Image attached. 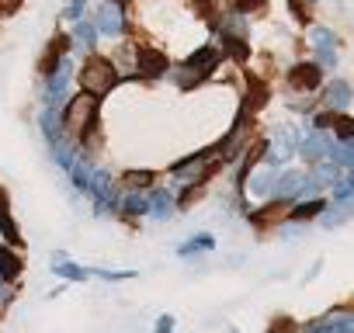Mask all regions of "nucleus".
Wrapping results in <instances>:
<instances>
[{"label":"nucleus","instance_id":"31","mask_svg":"<svg viewBox=\"0 0 354 333\" xmlns=\"http://www.w3.org/2000/svg\"><path fill=\"white\" fill-rule=\"evenodd\" d=\"M80 11H84V0H73V4H70V11H66V15H70V18H77Z\"/></svg>","mask_w":354,"mask_h":333},{"label":"nucleus","instance_id":"25","mask_svg":"<svg viewBox=\"0 0 354 333\" xmlns=\"http://www.w3.org/2000/svg\"><path fill=\"white\" fill-rule=\"evenodd\" d=\"M129 184L146 188V184H153V174H149V171H132V174H129Z\"/></svg>","mask_w":354,"mask_h":333},{"label":"nucleus","instance_id":"16","mask_svg":"<svg viewBox=\"0 0 354 333\" xmlns=\"http://www.w3.org/2000/svg\"><path fill=\"white\" fill-rule=\"evenodd\" d=\"M347 101H351V87H347V84H337V87H330V108L344 111V108H347Z\"/></svg>","mask_w":354,"mask_h":333},{"label":"nucleus","instance_id":"23","mask_svg":"<svg viewBox=\"0 0 354 333\" xmlns=\"http://www.w3.org/2000/svg\"><path fill=\"white\" fill-rule=\"evenodd\" d=\"M209 247H212V236H198V240L185 243V247H181V254H198V250H209Z\"/></svg>","mask_w":354,"mask_h":333},{"label":"nucleus","instance_id":"17","mask_svg":"<svg viewBox=\"0 0 354 333\" xmlns=\"http://www.w3.org/2000/svg\"><path fill=\"white\" fill-rule=\"evenodd\" d=\"M326 156H330V163H333V166H351V142H340L337 149L330 146V153H326Z\"/></svg>","mask_w":354,"mask_h":333},{"label":"nucleus","instance_id":"20","mask_svg":"<svg viewBox=\"0 0 354 333\" xmlns=\"http://www.w3.org/2000/svg\"><path fill=\"white\" fill-rule=\"evenodd\" d=\"M73 35H77V46H84V49H94V25H77L73 28Z\"/></svg>","mask_w":354,"mask_h":333},{"label":"nucleus","instance_id":"11","mask_svg":"<svg viewBox=\"0 0 354 333\" xmlns=\"http://www.w3.org/2000/svg\"><path fill=\"white\" fill-rule=\"evenodd\" d=\"M18 274H21V260H18V254L0 250V278H4V281H15Z\"/></svg>","mask_w":354,"mask_h":333},{"label":"nucleus","instance_id":"30","mask_svg":"<svg viewBox=\"0 0 354 333\" xmlns=\"http://www.w3.org/2000/svg\"><path fill=\"white\" fill-rule=\"evenodd\" d=\"M337 198H340V202H347V198H351V181H344V184H340V191H337Z\"/></svg>","mask_w":354,"mask_h":333},{"label":"nucleus","instance_id":"15","mask_svg":"<svg viewBox=\"0 0 354 333\" xmlns=\"http://www.w3.org/2000/svg\"><path fill=\"white\" fill-rule=\"evenodd\" d=\"M323 209H326V202H319V198H316V202H306V205H299V209L292 212V222H302V219H313V216H319Z\"/></svg>","mask_w":354,"mask_h":333},{"label":"nucleus","instance_id":"29","mask_svg":"<svg viewBox=\"0 0 354 333\" xmlns=\"http://www.w3.org/2000/svg\"><path fill=\"white\" fill-rule=\"evenodd\" d=\"M288 330H295V323H288V319H278V323L271 326V333H288Z\"/></svg>","mask_w":354,"mask_h":333},{"label":"nucleus","instance_id":"2","mask_svg":"<svg viewBox=\"0 0 354 333\" xmlns=\"http://www.w3.org/2000/svg\"><path fill=\"white\" fill-rule=\"evenodd\" d=\"M94 108H97V97H91V94H80V97H73L70 101V108H66V125L73 129V132H87L91 125H94Z\"/></svg>","mask_w":354,"mask_h":333},{"label":"nucleus","instance_id":"14","mask_svg":"<svg viewBox=\"0 0 354 333\" xmlns=\"http://www.w3.org/2000/svg\"><path fill=\"white\" fill-rule=\"evenodd\" d=\"M274 184H278V171H274V166H271V171H264L261 178H254V181H250L254 195H268V191H271Z\"/></svg>","mask_w":354,"mask_h":333},{"label":"nucleus","instance_id":"7","mask_svg":"<svg viewBox=\"0 0 354 333\" xmlns=\"http://www.w3.org/2000/svg\"><path fill=\"white\" fill-rule=\"evenodd\" d=\"M302 191H316V188H313L302 174H295V171H292V174H281L278 184H274V195H278V198H295V195H302Z\"/></svg>","mask_w":354,"mask_h":333},{"label":"nucleus","instance_id":"24","mask_svg":"<svg viewBox=\"0 0 354 333\" xmlns=\"http://www.w3.org/2000/svg\"><path fill=\"white\" fill-rule=\"evenodd\" d=\"M268 0H236V11L240 15H254V11H264Z\"/></svg>","mask_w":354,"mask_h":333},{"label":"nucleus","instance_id":"3","mask_svg":"<svg viewBox=\"0 0 354 333\" xmlns=\"http://www.w3.org/2000/svg\"><path fill=\"white\" fill-rule=\"evenodd\" d=\"M216 63H219V53H216V49H198V53L188 59V66H185L188 73L181 77V84H185V87H192L195 80L209 77V73L216 70Z\"/></svg>","mask_w":354,"mask_h":333},{"label":"nucleus","instance_id":"9","mask_svg":"<svg viewBox=\"0 0 354 333\" xmlns=\"http://www.w3.org/2000/svg\"><path fill=\"white\" fill-rule=\"evenodd\" d=\"M163 70H167V56L163 53H153L149 49V53L139 56V77H160Z\"/></svg>","mask_w":354,"mask_h":333},{"label":"nucleus","instance_id":"22","mask_svg":"<svg viewBox=\"0 0 354 333\" xmlns=\"http://www.w3.org/2000/svg\"><path fill=\"white\" fill-rule=\"evenodd\" d=\"M330 122L337 125V135H340V142H351V118H347V115H333Z\"/></svg>","mask_w":354,"mask_h":333},{"label":"nucleus","instance_id":"4","mask_svg":"<svg viewBox=\"0 0 354 333\" xmlns=\"http://www.w3.org/2000/svg\"><path fill=\"white\" fill-rule=\"evenodd\" d=\"M295 129L292 125H278L274 129V135H271V160L274 163H285V160H292V153H295Z\"/></svg>","mask_w":354,"mask_h":333},{"label":"nucleus","instance_id":"27","mask_svg":"<svg viewBox=\"0 0 354 333\" xmlns=\"http://www.w3.org/2000/svg\"><path fill=\"white\" fill-rule=\"evenodd\" d=\"M313 42H316L319 49H333V39H330L323 28H316V32H313Z\"/></svg>","mask_w":354,"mask_h":333},{"label":"nucleus","instance_id":"33","mask_svg":"<svg viewBox=\"0 0 354 333\" xmlns=\"http://www.w3.org/2000/svg\"><path fill=\"white\" fill-rule=\"evenodd\" d=\"M0 8H4V0H0Z\"/></svg>","mask_w":354,"mask_h":333},{"label":"nucleus","instance_id":"5","mask_svg":"<svg viewBox=\"0 0 354 333\" xmlns=\"http://www.w3.org/2000/svg\"><path fill=\"white\" fill-rule=\"evenodd\" d=\"M288 84L299 87V91H313V87H319V66H316V63H299V66H292Z\"/></svg>","mask_w":354,"mask_h":333},{"label":"nucleus","instance_id":"18","mask_svg":"<svg viewBox=\"0 0 354 333\" xmlns=\"http://www.w3.org/2000/svg\"><path fill=\"white\" fill-rule=\"evenodd\" d=\"M223 46H226V53H230L233 59H247V56H250L247 42H240V39H233V35H226V39H223Z\"/></svg>","mask_w":354,"mask_h":333},{"label":"nucleus","instance_id":"13","mask_svg":"<svg viewBox=\"0 0 354 333\" xmlns=\"http://www.w3.org/2000/svg\"><path fill=\"white\" fill-rule=\"evenodd\" d=\"M333 181H337V166H333V163L316 166L313 178H309V184H313V188H326V184H333Z\"/></svg>","mask_w":354,"mask_h":333},{"label":"nucleus","instance_id":"8","mask_svg":"<svg viewBox=\"0 0 354 333\" xmlns=\"http://www.w3.org/2000/svg\"><path fill=\"white\" fill-rule=\"evenodd\" d=\"M101 35H118L122 32V15H118V8L115 4H104L101 11H97V25H94Z\"/></svg>","mask_w":354,"mask_h":333},{"label":"nucleus","instance_id":"21","mask_svg":"<svg viewBox=\"0 0 354 333\" xmlns=\"http://www.w3.org/2000/svg\"><path fill=\"white\" fill-rule=\"evenodd\" d=\"M70 171H73V181H77L80 188H87V184H91V174H94V171H91L87 163H73Z\"/></svg>","mask_w":354,"mask_h":333},{"label":"nucleus","instance_id":"1","mask_svg":"<svg viewBox=\"0 0 354 333\" xmlns=\"http://www.w3.org/2000/svg\"><path fill=\"white\" fill-rule=\"evenodd\" d=\"M115 84H118V73H115V66H111L108 59L91 56V59L84 63V70H80V87H84V94L101 97V94H108Z\"/></svg>","mask_w":354,"mask_h":333},{"label":"nucleus","instance_id":"28","mask_svg":"<svg viewBox=\"0 0 354 333\" xmlns=\"http://www.w3.org/2000/svg\"><path fill=\"white\" fill-rule=\"evenodd\" d=\"M153 330H156V333H170V330H174V316H160Z\"/></svg>","mask_w":354,"mask_h":333},{"label":"nucleus","instance_id":"12","mask_svg":"<svg viewBox=\"0 0 354 333\" xmlns=\"http://www.w3.org/2000/svg\"><path fill=\"white\" fill-rule=\"evenodd\" d=\"M0 233H4L11 243H21V236H18V229H15V219H11V212H8V198H4V191H0Z\"/></svg>","mask_w":354,"mask_h":333},{"label":"nucleus","instance_id":"6","mask_svg":"<svg viewBox=\"0 0 354 333\" xmlns=\"http://www.w3.org/2000/svg\"><path fill=\"white\" fill-rule=\"evenodd\" d=\"M330 139L326 135H319V132H309V135H302L299 142H295V149H302V156L306 160H323L326 153H330Z\"/></svg>","mask_w":354,"mask_h":333},{"label":"nucleus","instance_id":"32","mask_svg":"<svg viewBox=\"0 0 354 333\" xmlns=\"http://www.w3.org/2000/svg\"><path fill=\"white\" fill-rule=\"evenodd\" d=\"M326 333H351V323H347V319H340V326H337V330H333V326H330V330H326Z\"/></svg>","mask_w":354,"mask_h":333},{"label":"nucleus","instance_id":"26","mask_svg":"<svg viewBox=\"0 0 354 333\" xmlns=\"http://www.w3.org/2000/svg\"><path fill=\"white\" fill-rule=\"evenodd\" d=\"M125 209L139 216V212H146V198H139V195H129V198H125Z\"/></svg>","mask_w":354,"mask_h":333},{"label":"nucleus","instance_id":"19","mask_svg":"<svg viewBox=\"0 0 354 333\" xmlns=\"http://www.w3.org/2000/svg\"><path fill=\"white\" fill-rule=\"evenodd\" d=\"M146 209H149V212H153L156 219H163V216H170V209H174V202H170V195L163 191V195H156V198H153V205H146Z\"/></svg>","mask_w":354,"mask_h":333},{"label":"nucleus","instance_id":"10","mask_svg":"<svg viewBox=\"0 0 354 333\" xmlns=\"http://www.w3.org/2000/svg\"><path fill=\"white\" fill-rule=\"evenodd\" d=\"M66 80H70V63L63 59V63H59V70H56V77H49V87H46V97H49V101H56V97L63 94V87H66Z\"/></svg>","mask_w":354,"mask_h":333}]
</instances>
